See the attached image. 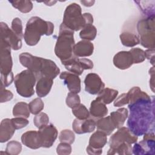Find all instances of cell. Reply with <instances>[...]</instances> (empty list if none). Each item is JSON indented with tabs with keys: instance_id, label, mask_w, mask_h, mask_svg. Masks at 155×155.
<instances>
[{
	"instance_id": "cb8c5ba5",
	"label": "cell",
	"mask_w": 155,
	"mask_h": 155,
	"mask_svg": "<svg viewBox=\"0 0 155 155\" xmlns=\"http://www.w3.org/2000/svg\"><path fill=\"white\" fill-rule=\"evenodd\" d=\"M128 111L125 108H120L115 111L110 113V117L113 121L115 128H119L123 126L125 121L128 117Z\"/></svg>"
},
{
	"instance_id": "d6986e66",
	"label": "cell",
	"mask_w": 155,
	"mask_h": 155,
	"mask_svg": "<svg viewBox=\"0 0 155 155\" xmlns=\"http://www.w3.org/2000/svg\"><path fill=\"white\" fill-rule=\"evenodd\" d=\"M93 51L94 45L90 41L82 40L75 44L73 54L77 57H87L91 56Z\"/></svg>"
},
{
	"instance_id": "83f0119b",
	"label": "cell",
	"mask_w": 155,
	"mask_h": 155,
	"mask_svg": "<svg viewBox=\"0 0 155 155\" xmlns=\"http://www.w3.org/2000/svg\"><path fill=\"white\" fill-rule=\"evenodd\" d=\"M30 110L28 104L24 102L16 103L13 108V114L16 117H22L28 118L30 116Z\"/></svg>"
},
{
	"instance_id": "4fadbf2b",
	"label": "cell",
	"mask_w": 155,
	"mask_h": 155,
	"mask_svg": "<svg viewBox=\"0 0 155 155\" xmlns=\"http://www.w3.org/2000/svg\"><path fill=\"white\" fill-rule=\"evenodd\" d=\"M41 142L42 147L50 148L51 147L58 137V130L53 125H47L38 130Z\"/></svg>"
},
{
	"instance_id": "30bf717a",
	"label": "cell",
	"mask_w": 155,
	"mask_h": 155,
	"mask_svg": "<svg viewBox=\"0 0 155 155\" xmlns=\"http://www.w3.org/2000/svg\"><path fill=\"white\" fill-rule=\"evenodd\" d=\"M154 134L153 132H147L144 134L143 139L139 143H134L132 148L134 154H154Z\"/></svg>"
},
{
	"instance_id": "836d02e7",
	"label": "cell",
	"mask_w": 155,
	"mask_h": 155,
	"mask_svg": "<svg viewBox=\"0 0 155 155\" xmlns=\"http://www.w3.org/2000/svg\"><path fill=\"white\" fill-rule=\"evenodd\" d=\"M22 150V145L21 143L16 140L10 141L6 147L5 153L10 155H18Z\"/></svg>"
},
{
	"instance_id": "ab89813d",
	"label": "cell",
	"mask_w": 155,
	"mask_h": 155,
	"mask_svg": "<svg viewBox=\"0 0 155 155\" xmlns=\"http://www.w3.org/2000/svg\"><path fill=\"white\" fill-rule=\"evenodd\" d=\"M11 120L16 130L24 128L29 123V121L27 119V118L22 117H16L15 118H12L11 119Z\"/></svg>"
},
{
	"instance_id": "60d3db41",
	"label": "cell",
	"mask_w": 155,
	"mask_h": 155,
	"mask_svg": "<svg viewBox=\"0 0 155 155\" xmlns=\"http://www.w3.org/2000/svg\"><path fill=\"white\" fill-rule=\"evenodd\" d=\"M71 150L70 144L65 142L60 143L56 148V153L59 155H68L71 153Z\"/></svg>"
},
{
	"instance_id": "44dd1931",
	"label": "cell",
	"mask_w": 155,
	"mask_h": 155,
	"mask_svg": "<svg viewBox=\"0 0 155 155\" xmlns=\"http://www.w3.org/2000/svg\"><path fill=\"white\" fill-rule=\"evenodd\" d=\"M89 112L93 119H99L107 114L108 108L106 107V104L96 98L91 102Z\"/></svg>"
},
{
	"instance_id": "7402d4cb",
	"label": "cell",
	"mask_w": 155,
	"mask_h": 155,
	"mask_svg": "<svg viewBox=\"0 0 155 155\" xmlns=\"http://www.w3.org/2000/svg\"><path fill=\"white\" fill-rule=\"evenodd\" d=\"M53 84V79L48 77L42 76L37 80L36 92L40 97L46 96L51 90Z\"/></svg>"
},
{
	"instance_id": "8992f818",
	"label": "cell",
	"mask_w": 155,
	"mask_h": 155,
	"mask_svg": "<svg viewBox=\"0 0 155 155\" xmlns=\"http://www.w3.org/2000/svg\"><path fill=\"white\" fill-rule=\"evenodd\" d=\"M154 16L146 17L139 21L137 30L140 36V44L145 48H154L155 45Z\"/></svg>"
},
{
	"instance_id": "1f68e13d",
	"label": "cell",
	"mask_w": 155,
	"mask_h": 155,
	"mask_svg": "<svg viewBox=\"0 0 155 155\" xmlns=\"http://www.w3.org/2000/svg\"><path fill=\"white\" fill-rule=\"evenodd\" d=\"M72 113L78 119L84 120L90 117V112L86 107L79 104L76 107L72 108Z\"/></svg>"
},
{
	"instance_id": "7bdbcfd3",
	"label": "cell",
	"mask_w": 155,
	"mask_h": 155,
	"mask_svg": "<svg viewBox=\"0 0 155 155\" xmlns=\"http://www.w3.org/2000/svg\"><path fill=\"white\" fill-rule=\"evenodd\" d=\"M128 102H129V98L127 93H123L115 99L113 103V105L114 107H120L126 104H128Z\"/></svg>"
},
{
	"instance_id": "f1b7e54d",
	"label": "cell",
	"mask_w": 155,
	"mask_h": 155,
	"mask_svg": "<svg viewBox=\"0 0 155 155\" xmlns=\"http://www.w3.org/2000/svg\"><path fill=\"white\" fill-rule=\"evenodd\" d=\"M131 144L124 142L114 148H110L107 152V154H121V155H130L133 154Z\"/></svg>"
},
{
	"instance_id": "ffe728a7",
	"label": "cell",
	"mask_w": 155,
	"mask_h": 155,
	"mask_svg": "<svg viewBox=\"0 0 155 155\" xmlns=\"http://www.w3.org/2000/svg\"><path fill=\"white\" fill-rule=\"evenodd\" d=\"M15 130L11 119H3L0 125V142L4 143L9 140L13 136Z\"/></svg>"
},
{
	"instance_id": "74e56055",
	"label": "cell",
	"mask_w": 155,
	"mask_h": 155,
	"mask_svg": "<svg viewBox=\"0 0 155 155\" xmlns=\"http://www.w3.org/2000/svg\"><path fill=\"white\" fill-rule=\"evenodd\" d=\"M22 21L19 18H15L12 22V30L20 39L24 37Z\"/></svg>"
},
{
	"instance_id": "2e32d148",
	"label": "cell",
	"mask_w": 155,
	"mask_h": 155,
	"mask_svg": "<svg viewBox=\"0 0 155 155\" xmlns=\"http://www.w3.org/2000/svg\"><path fill=\"white\" fill-rule=\"evenodd\" d=\"M59 78L64 81L68 90L74 93L81 91V79L78 75L68 71H63L60 74Z\"/></svg>"
},
{
	"instance_id": "b9f144b4",
	"label": "cell",
	"mask_w": 155,
	"mask_h": 155,
	"mask_svg": "<svg viewBox=\"0 0 155 155\" xmlns=\"http://www.w3.org/2000/svg\"><path fill=\"white\" fill-rule=\"evenodd\" d=\"M0 101L1 103L6 102L12 99L13 97V93L8 90L5 89V87L1 84V92H0Z\"/></svg>"
},
{
	"instance_id": "484cf974",
	"label": "cell",
	"mask_w": 155,
	"mask_h": 155,
	"mask_svg": "<svg viewBox=\"0 0 155 155\" xmlns=\"http://www.w3.org/2000/svg\"><path fill=\"white\" fill-rule=\"evenodd\" d=\"M120 39L123 45L132 47L140 44L139 38L134 33L130 31H124L120 35Z\"/></svg>"
},
{
	"instance_id": "f546056e",
	"label": "cell",
	"mask_w": 155,
	"mask_h": 155,
	"mask_svg": "<svg viewBox=\"0 0 155 155\" xmlns=\"http://www.w3.org/2000/svg\"><path fill=\"white\" fill-rule=\"evenodd\" d=\"M97 35V29L93 24H89L83 28L80 33L79 36L83 40L93 41L95 39Z\"/></svg>"
},
{
	"instance_id": "8fae6325",
	"label": "cell",
	"mask_w": 155,
	"mask_h": 155,
	"mask_svg": "<svg viewBox=\"0 0 155 155\" xmlns=\"http://www.w3.org/2000/svg\"><path fill=\"white\" fill-rule=\"evenodd\" d=\"M0 32L1 40H2L7 43L12 49L18 50L22 47V41L10 29L7 24L1 22L0 23Z\"/></svg>"
},
{
	"instance_id": "4316f807",
	"label": "cell",
	"mask_w": 155,
	"mask_h": 155,
	"mask_svg": "<svg viewBox=\"0 0 155 155\" xmlns=\"http://www.w3.org/2000/svg\"><path fill=\"white\" fill-rule=\"evenodd\" d=\"M117 94V90L110 88H104L98 93L96 98L101 100L105 104H109L116 98Z\"/></svg>"
},
{
	"instance_id": "d6a6232c",
	"label": "cell",
	"mask_w": 155,
	"mask_h": 155,
	"mask_svg": "<svg viewBox=\"0 0 155 155\" xmlns=\"http://www.w3.org/2000/svg\"><path fill=\"white\" fill-rule=\"evenodd\" d=\"M29 110L31 114H38L44 109V104L42 100L39 98H36L32 100L28 104Z\"/></svg>"
},
{
	"instance_id": "bcb514c9",
	"label": "cell",
	"mask_w": 155,
	"mask_h": 155,
	"mask_svg": "<svg viewBox=\"0 0 155 155\" xmlns=\"http://www.w3.org/2000/svg\"><path fill=\"white\" fill-rule=\"evenodd\" d=\"M86 151L87 154L90 155H98L102 153V149H96L90 147L89 145L87 147Z\"/></svg>"
},
{
	"instance_id": "6da1fadb",
	"label": "cell",
	"mask_w": 155,
	"mask_h": 155,
	"mask_svg": "<svg viewBox=\"0 0 155 155\" xmlns=\"http://www.w3.org/2000/svg\"><path fill=\"white\" fill-rule=\"evenodd\" d=\"M129 97L128 108L130 113L127 121L129 130L136 136H142L150 131L154 127V99L139 87H134L127 93Z\"/></svg>"
},
{
	"instance_id": "f6af8a7d",
	"label": "cell",
	"mask_w": 155,
	"mask_h": 155,
	"mask_svg": "<svg viewBox=\"0 0 155 155\" xmlns=\"http://www.w3.org/2000/svg\"><path fill=\"white\" fill-rule=\"evenodd\" d=\"M145 58L150 61V63L154 66V48H148L145 51Z\"/></svg>"
},
{
	"instance_id": "7a4b0ae2",
	"label": "cell",
	"mask_w": 155,
	"mask_h": 155,
	"mask_svg": "<svg viewBox=\"0 0 155 155\" xmlns=\"http://www.w3.org/2000/svg\"><path fill=\"white\" fill-rule=\"evenodd\" d=\"M20 63L35 74L38 79L42 76L54 79L59 73L60 69L54 62L35 56L29 53H22L19 56Z\"/></svg>"
},
{
	"instance_id": "ee69618b",
	"label": "cell",
	"mask_w": 155,
	"mask_h": 155,
	"mask_svg": "<svg viewBox=\"0 0 155 155\" xmlns=\"http://www.w3.org/2000/svg\"><path fill=\"white\" fill-rule=\"evenodd\" d=\"M1 81L2 85H4L5 87L9 86L12 84L13 81V74L12 72L11 73L7 75H1Z\"/></svg>"
},
{
	"instance_id": "d590c367",
	"label": "cell",
	"mask_w": 155,
	"mask_h": 155,
	"mask_svg": "<svg viewBox=\"0 0 155 155\" xmlns=\"http://www.w3.org/2000/svg\"><path fill=\"white\" fill-rule=\"evenodd\" d=\"M75 139V135L74 133L68 129L61 131L59 136V140L61 142L68 143L72 144Z\"/></svg>"
},
{
	"instance_id": "603a6c76",
	"label": "cell",
	"mask_w": 155,
	"mask_h": 155,
	"mask_svg": "<svg viewBox=\"0 0 155 155\" xmlns=\"http://www.w3.org/2000/svg\"><path fill=\"white\" fill-rule=\"evenodd\" d=\"M107 136L101 131H96L90 136L88 145L96 149H102L107 142Z\"/></svg>"
},
{
	"instance_id": "9c48e42d",
	"label": "cell",
	"mask_w": 155,
	"mask_h": 155,
	"mask_svg": "<svg viewBox=\"0 0 155 155\" xmlns=\"http://www.w3.org/2000/svg\"><path fill=\"white\" fill-rule=\"evenodd\" d=\"M138 137L134 134L127 127H121L110 138V148H114L124 142L130 144L137 142Z\"/></svg>"
},
{
	"instance_id": "c3c4849f",
	"label": "cell",
	"mask_w": 155,
	"mask_h": 155,
	"mask_svg": "<svg viewBox=\"0 0 155 155\" xmlns=\"http://www.w3.org/2000/svg\"><path fill=\"white\" fill-rule=\"evenodd\" d=\"M81 2L82 4H84V6H86V7H91L93 5V4L94 3V1H81Z\"/></svg>"
},
{
	"instance_id": "3957f363",
	"label": "cell",
	"mask_w": 155,
	"mask_h": 155,
	"mask_svg": "<svg viewBox=\"0 0 155 155\" xmlns=\"http://www.w3.org/2000/svg\"><path fill=\"white\" fill-rule=\"evenodd\" d=\"M54 31V25L50 21H46L38 16L31 17L27 22L24 38L28 45H36L42 35L50 36Z\"/></svg>"
},
{
	"instance_id": "4dcf8cb0",
	"label": "cell",
	"mask_w": 155,
	"mask_h": 155,
	"mask_svg": "<svg viewBox=\"0 0 155 155\" xmlns=\"http://www.w3.org/2000/svg\"><path fill=\"white\" fill-rule=\"evenodd\" d=\"M9 2L13 7L24 13L30 12L33 8V3L31 1H9Z\"/></svg>"
},
{
	"instance_id": "d4e9b609",
	"label": "cell",
	"mask_w": 155,
	"mask_h": 155,
	"mask_svg": "<svg viewBox=\"0 0 155 155\" xmlns=\"http://www.w3.org/2000/svg\"><path fill=\"white\" fill-rule=\"evenodd\" d=\"M96 127L97 130L104 132L107 136L110 135L116 128L110 116L97 119L96 121Z\"/></svg>"
},
{
	"instance_id": "7dc6e473",
	"label": "cell",
	"mask_w": 155,
	"mask_h": 155,
	"mask_svg": "<svg viewBox=\"0 0 155 155\" xmlns=\"http://www.w3.org/2000/svg\"><path fill=\"white\" fill-rule=\"evenodd\" d=\"M154 66L150 70V74H151V79L152 81H150V87L151 88L152 91L154 92Z\"/></svg>"
},
{
	"instance_id": "52a82bcc",
	"label": "cell",
	"mask_w": 155,
	"mask_h": 155,
	"mask_svg": "<svg viewBox=\"0 0 155 155\" xmlns=\"http://www.w3.org/2000/svg\"><path fill=\"white\" fill-rule=\"evenodd\" d=\"M37 79L33 73L25 70L16 75L14 83L17 93L24 97H30L35 94L34 87Z\"/></svg>"
},
{
	"instance_id": "ba28073f",
	"label": "cell",
	"mask_w": 155,
	"mask_h": 155,
	"mask_svg": "<svg viewBox=\"0 0 155 155\" xmlns=\"http://www.w3.org/2000/svg\"><path fill=\"white\" fill-rule=\"evenodd\" d=\"M65 68L71 73L78 76L81 75L84 70H90L93 68V62L87 58H79L74 54L70 58L61 61Z\"/></svg>"
},
{
	"instance_id": "f35d334b",
	"label": "cell",
	"mask_w": 155,
	"mask_h": 155,
	"mask_svg": "<svg viewBox=\"0 0 155 155\" xmlns=\"http://www.w3.org/2000/svg\"><path fill=\"white\" fill-rule=\"evenodd\" d=\"M65 102L68 107L73 108L81 104V99L77 93L70 92L67 94Z\"/></svg>"
},
{
	"instance_id": "ac0fdd59",
	"label": "cell",
	"mask_w": 155,
	"mask_h": 155,
	"mask_svg": "<svg viewBox=\"0 0 155 155\" xmlns=\"http://www.w3.org/2000/svg\"><path fill=\"white\" fill-rule=\"evenodd\" d=\"M116 67L120 70L129 68L133 64V59L130 51H121L116 53L113 59Z\"/></svg>"
},
{
	"instance_id": "8d00e7d4",
	"label": "cell",
	"mask_w": 155,
	"mask_h": 155,
	"mask_svg": "<svg viewBox=\"0 0 155 155\" xmlns=\"http://www.w3.org/2000/svg\"><path fill=\"white\" fill-rule=\"evenodd\" d=\"M131 54L133 64H139L143 62L145 59V51L139 48H133L130 50Z\"/></svg>"
},
{
	"instance_id": "e0dca14e",
	"label": "cell",
	"mask_w": 155,
	"mask_h": 155,
	"mask_svg": "<svg viewBox=\"0 0 155 155\" xmlns=\"http://www.w3.org/2000/svg\"><path fill=\"white\" fill-rule=\"evenodd\" d=\"M22 143L27 147L36 150L42 147V142L38 131L30 130L24 133L21 136Z\"/></svg>"
},
{
	"instance_id": "5bb4252c",
	"label": "cell",
	"mask_w": 155,
	"mask_h": 155,
	"mask_svg": "<svg viewBox=\"0 0 155 155\" xmlns=\"http://www.w3.org/2000/svg\"><path fill=\"white\" fill-rule=\"evenodd\" d=\"M85 90L91 94H98L105 87L100 76L96 73L88 74L84 80Z\"/></svg>"
},
{
	"instance_id": "277c9868",
	"label": "cell",
	"mask_w": 155,
	"mask_h": 155,
	"mask_svg": "<svg viewBox=\"0 0 155 155\" xmlns=\"http://www.w3.org/2000/svg\"><path fill=\"white\" fill-rule=\"evenodd\" d=\"M62 23L71 30L77 31L87 25L93 24V17L90 13L82 14L81 6L72 3L66 7Z\"/></svg>"
},
{
	"instance_id": "5b68a950",
	"label": "cell",
	"mask_w": 155,
	"mask_h": 155,
	"mask_svg": "<svg viewBox=\"0 0 155 155\" xmlns=\"http://www.w3.org/2000/svg\"><path fill=\"white\" fill-rule=\"evenodd\" d=\"M74 31L62 23L59 27V36L54 47L55 54L61 61L67 60L74 55Z\"/></svg>"
},
{
	"instance_id": "9a60e30c",
	"label": "cell",
	"mask_w": 155,
	"mask_h": 155,
	"mask_svg": "<svg viewBox=\"0 0 155 155\" xmlns=\"http://www.w3.org/2000/svg\"><path fill=\"white\" fill-rule=\"evenodd\" d=\"M96 127V120L93 117L80 120L75 119L72 124L73 131L79 134L93 132Z\"/></svg>"
},
{
	"instance_id": "e575fe53",
	"label": "cell",
	"mask_w": 155,
	"mask_h": 155,
	"mask_svg": "<svg viewBox=\"0 0 155 155\" xmlns=\"http://www.w3.org/2000/svg\"><path fill=\"white\" fill-rule=\"evenodd\" d=\"M33 122L35 125L38 128H41L47 125L49 122V117L48 115L43 112H41L36 114L34 117Z\"/></svg>"
},
{
	"instance_id": "7c38bea8",
	"label": "cell",
	"mask_w": 155,
	"mask_h": 155,
	"mask_svg": "<svg viewBox=\"0 0 155 155\" xmlns=\"http://www.w3.org/2000/svg\"><path fill=\"white\" fill-rule=\"evenodd\" d=\"M12 48L4 41L1 40V75L11 73L13 61L11 56Z\"/></svg>"
}]
</instances>
